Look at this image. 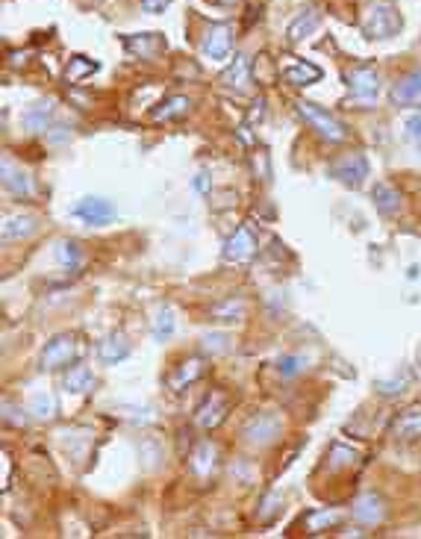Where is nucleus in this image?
<instances>
[{
	"label": "nucleus",
	"mask_w": 421,
	"mask_h": 539,
	"mask_svg": "<svg viewBox=\"0 0 421 539\" xmlns=\"http://www.w3.org/2000/svg\"><path fill=\"white\" fill-rule=\"evenodd\" d=\"M257 251V233L250 224H239L236 233L224 244V259L227 263H245V259Z\"/></svg>",
	"instance_id": "7"
},
{
	"label": "nucleus",
	"mask_w": 421,
	"mask_h": 539,
	"mask_svg": "<svg viewBox=\"0 0 421 539\" xmlns=\"http://www.w3.org/2000/svg\"><path fill=\"white\" fill-rule=\"evenodd\" d=\"M30 410H32V416H36V419H50V416H54V398H50V395H36V398H32V404H30Z\"/></svg>",
	"instance_id": "31"
},
{
	"label": "nucleus",
	"mask_w": 421,
	"mask_h": 539,
	"mask_svg": "<svg viewBox=\"0 0 421 539\" xmlns=\"http://www.w3.org/2000/svg\"><path fill=\"white\" fill-rule=\"evenodd\" d=\"M174 333V309L171 306H162L157 318H154V339L157 342H165L168 336Z\"/></svg>",
	"instance_id": "27"
},
{
	"label": "nucleus",
	"mask_w": 421,
	"mask_h": 539,
	"mask_svg": "<svg viewBox=\"0 0 421 539\" xmlns=\"http://www.w3.org/2000/svg\"><path fill=\"white\" fill-rule=\"evenodd\" d=\"M392 101L398 106L418 104L421 101V68H413L410 74H403L398 83L392 86Z\"/></svg>",
	"instance_id": "13"
},
{
	"label": "nucleus",
	"mask_w": 421,
	"mask_h": 539,
	"mask_svg": "<svg viewBox=\"0 0 421 539\" xmlns=\"http://www.w3.org/2000/svg\"><path fill=\"white\" fill-rule=\"evenodd\" d=\"M383 513H386L383 501L374 492H365V495H360L357 501H353V519L365 521V525H377V521L383 519Z\"/></svg>",
	"instance_id": "15"
},
{
	"label": "nucleus",
	"mask_w": 421,
	"mask_h": 539,
	"mask_svg": "<svg viewBox=\"0 0 421 539\" xmlns=\"http://www.w3.org/2000/svg\"><path fill=\"white\" fill-rule=\"evenodd\" d=\"M403 136L413 142H421V109L403 112Z\"/></svg>",
	"instance_id": "29"
},
{
	"label": "nucleus",
	"mask_w": 421,
	"mask_h": 539,
	"mask_svg": "<svg viewBox=\"0 0 421 539\" xmlns=\"http://www.w3.org/2000/svg\"><path fill=\"white\" fill-rule=\"evenodd\" d=\"M92 386H94V374L86 366H74L68 374H65V389L74 392V395H86Z\"/></svg>",
	"instance_id": "24"
},
{
	"label": "nucleus",
	"mask_w": 421,
	"mask_h": 539,
	"mask_svg": "<svg viewBox=\"0 0 421 539\" xmlns=\"http://www.w3.org/2000/svg\"><path fill=\"white\" fill-rule=\"evenodd\" d=\"M204 54L209 59H227L230 51H233V30L227 24H215L207 30V36H204Z\"/></svg>",
	"instance_id": "10"
},
{
	"label": "nucleus",
	"mask_w": 421,
	"mask_h": 539,
	"mask_svg": "<svg viewBox=\"0 0 421 539\" xmlns=\"http://www.w3.org/2000/svg\"><path fill=\"white\" fill-rule=\"evenodd\" d=\"M221 313H227V316H242V313H245V306H242L239 301H236V304L227 301L224 306H215V309H212V316H221Z\"/></svg>",
	"instance_id": "35"
},
{
	"label": "nucleus",
	"mask_w": 421,
	"mask_h": 539,
	"mask_svg": "<svg viewBox=\"0 0 421 539\" xmlns=\"http://www.w3.org/2000/svg\"><path fill=\"white\" fill-rule=\"evenodd\" d=\"M401 386H403V383H377L380 395H395V392H401Z\"/></svg>",
	"instance_id": "38"
},
{
	"label": "nucleus",
	"mask_w": 421,
	"mask_h": 539,
	"mask_svg": "<svg viewBox=\"0 0 421 539\" xmlns=\"http://www.w3.org/2000/svg\"><path fill=\"white\" fill-rule=\"evenodd\" d=\"M77 357V342H74V336H68V333H59V336H54L44 345V351H42V368H62V366H68L71 359Z\"/></svg>",
	"instance_id": "6"
},
{
	"label": "nucleus",
	"mask_w": 421,
	"mask_h": 539,
	"mask_svg": "<svg viewBox=\"0 0 421 539\" xmlns=\"http://www.w3.org/2000/svg\"><path fill=\"white\" fill-rule=\"evenodd\" d=\"M372 198H374V206H377L380 216H395V212L401 209V194H398V189L386 186V183H377V186L372 189Z\"/></svg>",
	"instance_id": "22"
},
{
	"label": "nucleus",
	"mask_w": 421,
	"mask_h": 539,
	"mask_svg": "<svg viewBox=\"0 0 421 539\" xmlns=\"http://www.w3.org/2000/svg\"><path fill=\"white\" fill-rule=\"evenodd\" d=\"M56 263H59L62 268H68V271L80 268L83 251H80V244H77L74 239H62V242L56 244Z\"/></svg>",
	"instance_id": "25"
},
{
	"label": "nucleus",
	"mask_w": 421,
	"mask_h": 539,
	"mask_svg": "<svg viewBox=\"0 0 421 539\" xmlns=\"http://www.w3.org/2000/svg\"><path fill=\"white\" fill-rule=\"evenodd\" d=\"M50 116H54V101H39V104L27 106V112L21 116V124L30 133H44L50 124Z\"/></svg>",
	"instance_id": "17"
},
{
	"label": "nucleus",
	"mask_w": 421,
	"mask_h": 539,
	"mask_svg": "<svg viewBox=\"0 0 421 539\" xmlns=\"http://www.w3.org/2000/svg\"><path fill=\"white\" fill-rule=\"evenodd\" d=\"M204 371H207L204 359H189V363H183V366H180V371L174 374V378H168V386H171L174 392H180L183 386H189L192 380H197Z\"/></svg>",
	"instance_id": "23"
},
{
	"label": "nucleus",
	"mask_w": 421,
	"mask_h": 539,
	"mask_svg": "<svg viewBox=\"0 0 421 539\" xmlns=\"http://www.w3.org/2000/svg\"><path fill=\"white\" fill-rule=\"evenodd\" d=\"M186 109H189V97L177 94V97H168V101H162L154 112H150V118H154V121H168V118L183 116Z\"/></svg>",
	"instance_id": "26"
},
{
	"label": "nucleus",
	"mask_w": 421,
	"mask_h": 539,
	"mask_svg": "<svg viewBox=\"0 0 421 539\" xmlns=\"http://www.w3.org/2000/svg\"><path fill=\"white\" fill-rule=\"evenodd\" d=\"M283 430V421L274 413H254L245 424H242V436L250 445H268L274 442Z\"/></svg>",
	"instance_id": "3"
},
{
	"label": "nucleus",
	"mask_w": 421,
	"mask_h": 539,
	"mask_svg": "<svg viewBox=\"0 0 421 539\" xmlns=\"http://www.w3.org/2000/svg\"><path fill=\"white\" fill-rule=\"evenodd\" d=\"M318 24H322V12H318V9H304V12H300L298 18L289 24L286 36H289V42H300V39L312 36Z\"/></svg>",
	"instance_id": "18"
},
{
	"label": "nucleus",
	"mask_w": 421,
	"mask_h": 539,
	"mask_svg": "<svg viewBox=\"0 0 421 539\" xmlns=\"http://www.w3.org/2000/svg\"><path fill=\"white\" fill-rule=\"evenodd\" d=\"M74 216L83 221V224H109L115 218V204L106 201V198H83L77 206H74Z\"/></svg>",
	"instance_id": "8"
},
{
	"label": "nucleus",
	"mask_w": 421,
	"mask_h": 539,
	"mask_svg": "<svg viewBox=\"0 0 421 539\" xmlns=\"http://www.w3.org/2000/svg\"><path fill=\"white\" fill-rule=\"evenodd\" d=\"M418 151H421V142H418Z\"/></svg>",
	"instance_id": "39"
},
{
	"label": "nucleus",
	"mask_w": 421,
	"mask_h": 539,
	"mask_svg": "<svg viewBox=\"0 0 421 539\" xmlns=\"http://www.w3.org/2000/svg\"><path fill=\"white\" fill-rule=\"evenodd\" d=\"M304 368V357L300 354H286L277 359V371L283 374V378H295V374Z\"/></svg>",
	"instance_id": "30"
},
{
	"label": "nucleus",
	"mask_w": 421,
	"mask_h": 539,
	"mask_svg": "<svg viewBox=\"0 0 421 539\" xmlns=\"http://www.w3.org/2000/svg\"><path fill=\"white\" fill-rule=\"evenodd\" d=\"M192 186H195L197 192H204V194H207V192H209V183H207V171H197V174H195V180H192Z\"/></svg>",
	"instance_id": "37"
},
{
	"label": "nucleus",
	"mask_w": 421,
	"mask_h": 539,
	"mask_svg": "<svg viewBox=\"0 0 421 539\" xmlns=\"http://www.w3.org/2000/svg\"><path fill=\"white\" fill-rule=\"evenodd\" d=\"M39 230V218L30 216V212H6L4 216V239H27Z\"/></svg>",
	"instance_id": "12"
},
{
	"label": "nucleus",
	"mask_w": 421,
	"mask_h": 539,
	"mask_svg": "<svg viewBox=\"0 0 421 539\" xmlns=\"http://www.w3.org/2000/svg\"><path fill=\"white\" fill-rule=\"evenodd\" d=\"M204 345H207V351H212V354H224V351L230 348V336H227V333H207V336H204Z\"/></svg>",
	"instance_id": "32"
},
{
	"label": "nucleus",
	"mask_w": 421,
	"mask_h": 539,
	"mask_svg": "<svg viewBox=\"0 0 421 539\" xmlns=\"http://www.w3.org/2000/svg\"><path fill=\"white\" fill-rule=\"evenodd\" d=\"M248 71H250V59L245 56V54H236L233 56V62L224 68V74H221V83L224 86H236V89H242L245 83H248Z\"/></svg>",
	"instance_id": "21"
},
{
	"label": "nucleus",
	"mask_w": 421,
	"mask_h": 539,
	"mask_svg": "<svg viewBox=\"0 0 421 539\" xmlns=\"http://www.w3.org/2000/svg\"><path fill=\"white\" fill-rule=\"evenodd\" d=\"M127 51L142 59H154L165 51V39L159 32H142V36H127Z\"/></svg>",
	"instance_id": "14"
},
{
	"label": "nucleus",
	"mask_w": 421,
	"mask_h": 539,
	"mask_svg": "<svg viewBox=\"0 0 421 539\" xmlns=\"http://www.w3.org/2000/svg\"><path fill=\"white\" fill-rule=\"evenodd\" d=\"M227 419V401L218 395V392H212V395L197 407V413H195V421H197V428H204V430H212L218 428Z\"/></svg>",
	"instance_id": "11"
},
{
	"label": "nucleus",
	"mask_w": 421,
	"mask_h": 539,
	"mask_svg": "<svg viewBox=\"0 0 421 539\" xmlns=\"http://www.w3.org/2000/svg\"><path fill=\"white\" fill-rule=\"evenodd\" d=\"M318 77H322V68L312 65V62H295V65H289V68L283 71V80L286 83H292V86H310Z\"/></svg>",
	"instance_id": "20"
},
{
	"label": "nucleus",
	"mask_w": 421,
	"mask_h": 539,
	"mask_svg": "<svg viewBox=\"0 0 421 539\" xmlns=\"http://www.w3.org/2000/svg\"><path fill=\"white\" fill-rule=\"evenodd\" d=\"M212 457H215V448L204 442V445H200V448L192 454V469L197 471V475H204V471L212 469Z\"/></svg>",
	"instance_id": "28"
},
{
	"label": "nucleus",
	"mask_w": 421,
	"mask_h": 539,
	"mask_svg": "<svg viewBox=\"0 0 421 539\" xmlns=\"http://www.w3.org/2000/svg\"><path fill=\"white\" fill-rule=\"evenodd\" d=\"M318 525H336V516L333 513H312L310 516V528L318 531Z\"/></svg>",
	"instance_id": "36"
},
{
	"label": "nucleus",
	"mask_w": 421,
	"mask_h": 539,
	"mask_svg": "<svg viewBox=\"0 0 421 539\" xmlns=\"http://www.w3.org/2000/svg\"><path fill=\"white\" fill-rule=\"evenodd\" d=\"M348 80V89L357 101H374L377 92H380V77L374 71V65H357L345 74Z\"/></svg>",
	"instance_id": "5"
},
{
	"label": "nucleus",
	"mask_w": 421,
	"mask_h": 539,
	"mask_svg": "<svg viewBox=\"0 0 421 539\" xmlns=\"http://www.w3.org/2000/svg\"><path fill=\"white\" fill-rule=\"evenodd\" d=\"M168 6H171V0H142V9L150 12V15H159V12H165Z\"/></svg>",
	"instance_id": "34"
},
{
	"label": "nucleus",
	"mask_w": 421,
	"mask_h": 539,
	"mask_svg": "<svg viewBox=\"0 0 421 539\" xmlns=\"http://www.w3.org/2000/svg\"><path fill=\"white\" fill-rule=\"evenodd\" d=\"M395 442H413V439L421 436V404H413L407 410H401L389 428Z\"/></svg>",
	"instance_id": "9"
},
{
	"label": "nucleus",
	"mask_w": 421,
	"mask_h": 539,
	"mask_svg": "<svg viewBox=\"0 0 421 539\" xmlns=\"http://www.w3.org/2000/svg\"><path fill=\"white\" fill-rule=\"evenodd\" d=\"M83 59H86V56H74V59H71V68H68V77H71V80H80V77L97 71L94 62H83Z\"/></svg>",
	"instance_id": "33"
},
{
	"label": "nucleus",
	"mask_w": 421,
	"mask_h": 539,
	"mask_svg": "<svg viewBox=\"0 0 421 539\" xmlns=\"http://www.w3.org/2000/svg\"><path fill=\"white\" fill-rule=\"evenodd\" d=\"M330 177H336L350 189H360L362 180L368 177V159L362 154H345L330 162Z\"/></svg>",
	"instance_id": "4"
},
{
	"label": "nucleus",
	"mask_w": 421,
	"mask_h": 539,
	"mask_svg": "<svg viewBox=\"0 0 421 539\" xmlns=\"http://www.w3.org/2000/svg\"><path fill=\"white\" fill-rule=\"evenodd\" d=\"M403 27L395 0H372L362 12V32L368 39H392Z\"/></svg>",
	"instance_id": "1"
},
{
	"label": "nucleus",
	"mask_w": 421,
	"mask_h": 539,
	"mask_svg": "<svg viewBox=\"0 0 421 539\" xmlns=\"http://www.w3.org/2000/svg\"><path fill=\"white\" fill-rule=\"evenodd\" d=\"M4 189L9 194H15V198H27V194L32 192V180H30V174L24 168H15L6 159L4 162Z\"/></svg>",
	"instance_id": "16"
},
{
	"label": "nucleus",
	"mask_w": 421,
	"mask_h": 539,
	"mask_svg": "<svg viewBox=\"0 0 421 539\" xmlns=\"http://www.w3.org/2000/svg\"><path fill=\"white\" fill-rule=\"evenodd\" d=\"M97 357L104 359L106 366H115V363H121V359L130 357V345H127V339L124 336H106L104 342H100V348H97Z\"/></svg>",
	"instance_id": "19"
},
{
	"label": "nucleus",
	"mask_w": 421,
	"mask_h": 539,
	"mask_svg": "<svg viewBox=\"0 0 421 539\" xmlns=\"http://www.w3.org/2000/svg\"><path fill=\"white\" fill-rule=\"evenodd\" d=\"M295 112H298V116L304 118L322 139H327V142H345V139H348V127H345L339 118H336V116H330L327 109L315 106V104H310V101H295Z\"/></svg>",
	"instance_id": "2"
}]
</instances>
